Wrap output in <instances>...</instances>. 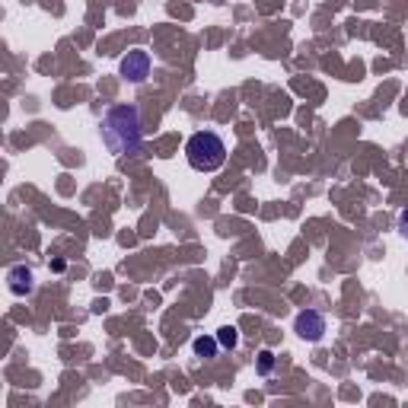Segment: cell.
Masks as SVG:
<instances>
[{
	"label": "cell",
	"instance_id": "6",
	"mask_svg": "<svg viewBox=\"0 0 408 408\" xmlns=\"http://www.w3.org/2000/svg\"><path fill=\"white\" fill-rule=\"evenodd\" d=\"M192 351H195V355H198V357H204V360H208V357H214L217 355V351H220V342H217V338H195V342H192Z\"/></svg>",
	"mask_w": 408,
	"mask_h": 408
},
{
	"label": "cell",
	"instance_id": "2",
	"mask_svg": "<svg viewBox=\"0 0 408 408\" xmlns=\"http://www.w3.org/2000/svg\"><path fill=\"white\" fill-rule=\"evenodd\" d=\"M185 160L195 173H217L227 163V144L220 134L214 131H198L188 138L185 144Z\"/></svg>",
	"mask_w": 408,
	"mask_h": 408
},
{
	"label": "cell",
	"instance_id": "9",
	"mask_svg": "<svg viewBox=\"0 0 408 408\" xmlns=\"http://www.w3.org/2000/svg\"><path fill=\"white\" fill-rule=\"evenodd\" d=\"M399 233H402L405 240H408V210H402V214H399Z\"/></svg>",
	"mask_w": 408,
	"mask_h": 408
},
{
	"label": "cell",
	"instance_id": "4",
	"mask_svg": "<svg viewBox=\"0 0 408 408\" xmlns=\"http://www.w3.org/2000/svg\"><path fill=\"white\" fill-rule=\"evenodd\" d=\"M294 332L303 338V342H319V338L325 335V316H322L319 310H303V312H297Z\"/></svg>",
	"mask_w": 408,
	"mask_h": 408
},
{
	"label": "cell",
	"instance_id": "3",
	"mask_svg": "<svg viewBox=\"0 0 408 408\" xmlns=\"http://www.w3.org/2000/svg\"><path fill=\"white\" fill-rule=\"evenodd\" d=\"M118 71H121V77L131 80V83H144V80L151 77V54L141 51V49L128 51L125 58H121Z\"/></svg>",
	"mask_w": 408,
	"mask_h": 408
},
{
	"label": "cell",
	"instance_id": "7",
	"mask_svg": "<svg viewBox=\"0 0 408 408\" xmlns=\"http://www.w3.org/2000/svg\"><path fill=\"white\" fill-rule=\"evenodd\" d=\"M217 342H220V348L223 351H233L236 348V345H240V335H236V329H233V325H223V329H217Z\"/></svg>",
	"mask_w": 408,
	"mask_h": 408
},
{
	"label": "cell",
	"instance_id": "1",
	"mask_svg": "<svg viewBox=\"0 0 408 408\" xmlns=\"http://www.w3.org/2000/svg\"><path fill=\"white\" fill-rule=\"evenodd\" d=\"M99 134H102V144L108 147V153H115V156L134 153L141 147V141H144V128H141L138 106H131V102H125V106H112L106 115H102Z\"/></svg>",
	"mask_w": 408,
	"mask_h": 408
},
{
	"label": "cell",
	"instance_id": "5",
	"mask_svg": "<svg viewBox=\"0 0 408 408\" xmlns=\"http://www.w3.org/2000/svg\"><path fill=\"white\" fill-rule=\"evenodd\" d=\"M6 287H10L13 297H26L36 287V277H32V271L26 268V265H16V268L6 271Z\"/></svg>",
	"mask_w": 408,
	"mask_h": 408
},
{
	"label": "cell",
	"instance_id": "8",
	"mask_svg": "<svg viewBox=\"0 0 408 408\" xmlns=\"http://www.w3.org/2000/svg\"><path fill=\"white\" fill-rule=\"evenodd\" d=\"M271 370H275V355H271V351H262V355H258V373L268 377Z\"/></svg>",
	"mask_w": 408,
	"mask_h": 408
}]
</instances>
